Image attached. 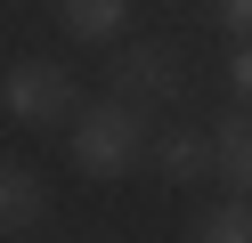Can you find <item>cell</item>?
Listing matches in <instances>:
<instances>
[{
    "label": "cell",
    "mask_w": 252,
    "mask_h": 243,
    "mask_svg": "<svg viewBox=\"0 0 252 243\" xmlns=\"http://www.w3.org/2000/svg\"><path fill=\"white\" fill-rule=\"evenodd\" d=\"M138 162H147V130H138L130 97H106V106L73 113V170L82 178H122Z\"/></svg>",
    "instance_id": "cell-1"
},
{
    "label": "cell",
    "mask_w": 252,
    "mask_h": 243,
    "mask_svg": "<svg viewBox=\"0 0 252 243\" xmlns=\"http://www.w3.org/2000/svg\"><path fill=\"white\" fill-rule=\"evenodd\" d=\"M0 106L17 113L25 130H57V122H73V73L49 65V57H25V65H8V81H0Z\"/></svg>",
    "instance_id": "cell-2"
},
{
    "label": "cell",
    "mask_w": 252,
    "mask_h": 243,
    "mask_svg": "<svg viewBox=\"0 0 252 243\" xmlns=\"http://www.w3.org/2000/svg\"><path fill=\"white\" fill-rule=\"evenodd\" d=\"M114 97H130V106L179 97V65H171L163 49H122V65H114Z\"/></svg>",
    "instance_id": "cell-3"
},
{
    "label": "cell",
    "mask_w": 252,
    "mask_h": 243,
    "mask_svg": "<svg viewBox=\"0 0 252 243\" xmlns=\"http://www.w3.org/2000/svg\"><path fill=\"white\" fill-rule=\"evenodd\" d=\"M41 203H49L41 178L25 170V162L0 154V235H33V227H41Z\"/></svg>",
    "instance_id": "cell-4"
},
{
    "label": "cell",
    "mask_w": 252,
    "mask_h": 243,
    "mask_svg": "<svg viewBox=\"0 0 252 243\" xmlns=\"http://www.w3.org/2000/svg\"><path fill=\"white\" fill-rule=\"evenodd\" d=\"M57 16H65V32H73V41L106 49L122 25H130V0H57Z\"/></svg>",
    "instance_id": "cell-5"
},
{
    "label": "cell",
    "mask_w": 252,
    "mask_h": 243,
    "mask_svg": "<svg viewBox=\"0 0 252 243\" xmlns=\"http://www.w3.org/2000/svg\"><path fill=\"white\" fill-rule=\"evenodd\" d=\"M212 170L228 178L236 194H252V113H236V122L212 130Z\"/></svg>",
    "instance_id": "cell-6"
},
{
    "label": "cell",
    "mask_w": 252,
    "mask_h": 243,
    "mask_svg": "<svg viewBox=\"0 0 252 243\" xmlns=\"http://www.w3.org/2000/svg\"><path fill=\"white\" fill-rule=\"evenodd\" d=\"M155 170L179 178V187L203 178V170H212V138H203V130H171V138H155Z\"/></svg>",
    "instance_id": "cell-7"
},
{
    "label": "cell",
    "mask_w": 252,
    "mask_h": 243,
    "mask_svg": "<svg viewBox=\"0 0 252 243\" xmlns=\"http://www.w3.org/2000/svg\"><path fill=\"white\" fill-rule=\"evenodd\" d=\"M195 243H252V194H228L195 219Z\"/></svg>",
    "instance_id": "cell-8"
},
{
    "label": "cell",
    "mask_w": 252,
    "mask_h": 243,
    "mask_svg": "<svg viewBox=\"0 0 252 243\" xmlns=\"http://www.w3.org/2000/svg\"><path fill=\"white\" fill-rule=\"evenodd\" d=\"M228 81H236V97L252 106V41H236V57H228Z\"/></svg>",
    "instance_id": "cell-9"
},
{
    "label": "cell",
    "mask_w": 252,
    "mask_h": 243,
    "mask_svg": "<svg viewBox=\"0 0 252 243\" xmlns=\"http://www.w3.org/2000/svg\"><path fill=\"white\" fill-rule=\"evenodd\" d=\"M220 25H228L236 41H252V0H220Z\"/></svg>",
    "instance_id": "cell-10"
}]
</instances>
